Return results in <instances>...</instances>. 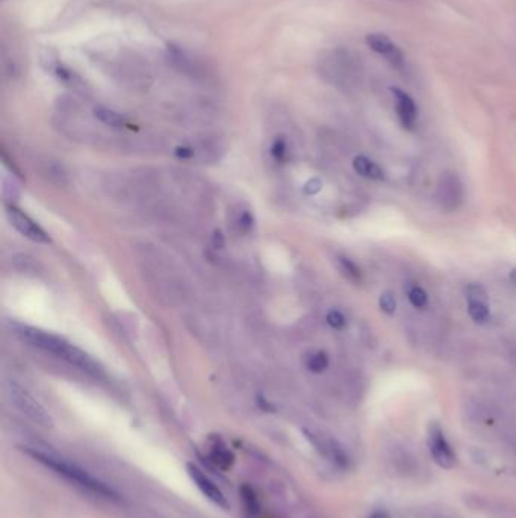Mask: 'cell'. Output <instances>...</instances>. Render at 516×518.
<instances>
[{
	"instance_id": "6da1fadb",
	"label": "cell",
	"mask_w": 516,
	"mask_h": 518,
	"mask_svg": "<svg viewBox=\"0 0 516 518\" xmlns=\"http://www.w3.org/2000/svg\"><path fill=\"white\" fill-rule=\"evenodd\" d=\"M23 452L26 454H29V457L37 462L43 464L46 468H50L55 475L64 478L67 482H70V484L76 485L82 491H86L88 494H93L94 497L105 500H111V502L119 500V494L115 493L111 487L106 485L105 482L97 479L96 476L91 475V473H88L81 466H77V464L61 457L56 452L43 447V445L38 444H26L23 445Z\"/></svg>"
},
{
	"instance_id": "7a4b0ae2",
	"label": "cell",
	"mask_w": 516,
	"mask_h": 518,
	"mask_svg": "<svg viewBox=\"0 0 516 518\" xmlns=\"http://www.w3.org/2000/svg\"><path fill=\"white\" fill-rule=\"evenodd\" d=\"M3 388L8 401H10L22 415H24L26 418L31 420L32 423L41 427L53 426V418L49 410L44 408L28 390L23 388L20 383H17L14 380H6Z\"/></svg>"
},
{
	"instance_id": "3957f363",
	"label": "cell",
	"mask_w": 516,
	"mask_h": 518,
	"mask_svg": "<svg viewBox=\"0 0 516 518\" xmlns=\"http://www.w3.org/2000/svg\"><path fill=\"white\" fill-rule=\"evenodd\" d=\"M15 332L24 343L37 347V349L43 352L55 355L58 356V358L64 360V361L68 358L71 349H73V344H70L67 339H64L59 335L52 334V332H46V330L37 329V327L19 326Z\"/></svg>"
},
{
	"instance_id": "277c9868",
	"label": "cell",
	"mask_w": 516,
	"mask_h": 518,
	"mask_svg": "<svg viewBox=\"0 0 516 518\" xmlns=\"http://www.w3.org/2000/svg\"><path fill=\"white\" fill-rule=\"evenodd\" d=\"M466 302H468V314L476 325H486L491 320V308H489L487 291L483 285L469 283L466 287Z\"/></svg>"
},
{
	"instance_id": "5b68a950",
	"label": "cell",
	"mask_w": 516,
	"mask_h": 518,
	"mask_svg": "<svg viewBox=\"0 0 516 518\" xmlns=\"http://www.w3.org/2000/svg\"><path fill=\"white\" fill-rule=\"evenodd\" d=\"M6 217L10 220L13 228H15V230H19L24 238H28L38 244L50 243L49 235L41 229V226H38L37 223L28 216V214H24L23 211L14 207H10L6 208Z\"/></svg>"
},
{
	"instance_id": "8992f818",
	"label": "cell",
	"mask_w": 516,
	"mask_h": 518,
	"mask_svg": "<svg viewBox=\"0 0 516 518\" xmlns=\"http://www.w3.org/2000/svg\"><path fill=\"white\" fill-rule=\"evenodd\" d=\"M186 471H188V476L194 482V485L199 488L200 493L206 497L209 502H212L218 508L227 509L229 502H227L225 493L217 487L215 482H213L206 475V473H204L202 468H199L197 466H194V464H188V466H186Z\"/></svg>"
},
{
	"instance_id": "52a82bcc",
	"label": "cell",
	"mask_w": 516,
	"mask_h": 518,
	"mask_svg": "<svg viewBox=\"0 0 516 518\" xmlns=\"http://www.w3.org/2000/svg\"><path fill=\"white\" fill-rule=\"evenodd\" d=\"M365 43L367 46L376 52L377 55L384 57L385 61H388L390 66L402 70L404 66V55L402 49H400L397 44L386 37L385 34H368L367 38H365Z\"/></svg>"
},
{
	"instance_id": "ba28073f",
	"label": "cell",
	"mask_w": 516,
	"mask_h": 518,
	"mask_svg": "<svg viewBox=\"0 0 516 518\" xmlns=\"http://www.w3.org/2000/svg\"><path fill=\"white\" fill-rule=\"evenodd\" d=\"M390 93L394 96L395 111L400 124L406 131H415L418 123V108L415 101L406 91L400 90L397 87L390 88Z\"/></svg>"
},
{
	"instance_id": "9c48e42d",
	"label": "cell",
	"mask_w": 516,
	"mask_h": 518,
	"mask_svg": "<svg viewBox=\"0 0 516 518\" xmlns=\"http://www.w3.org/2000/svg\"><path fill=\"white\" fill-rule=\"evenodd\" d=\"M429 444H430V452L433 454L434 461L439 464L441 467L450 468L455 466V453H453L448 441L443 436L442 429L438 424H433L430 427V436H429Z\"/></svg>"
},
{
	"instance_id": "30bf717a",
	"label": "cell",
	"mask_w": 516,
	"mask_h": 518,
	"mask_svg": "<svg viewBox=\"0 0 516 518\" xmlns=\"http://www.w3.org/2000/svg\"><path fill=\"white\" fill-rule=\"evenodd\" d=\"M353 168L354 172L361 175L362 177H367V179L370 181H385V172L384 168H381L377 163H374V161L363 156V155H359L356 156L353 159Z\"/></svg>"
},
{
	"instance_id": "8fae6325",
	"label": "cell",
	"mask_w": 516,
	"mask_h": 518,
	"mask_svg": "<svg viewBox=\"0 0 516 518\" xmlns=\"http://www.w3.org/2000/svg\"><path fill=\"white\" fill-rule=\"evenodd\" d=\"M209 458L211 461L215 464V466L221 470H227L232 467V464L235 461V457L234 453L230 452L225 443L221 440H215L212 444H211V449H209Z\"/></svg>"
},
{
	"instance_id": "7c38bea8",
	"label": "cell",
	"mask_w": 516,
	"mask_h": 518,
	"mask_svg": "<svg viewBox=\"0 0 516 518\" xmlns=\"http://www.w3.org/2000/svg\"><path fill=\"white\" fill-rule=\"evenodd\" d=\"M94 115L97 120L109 128L121 129L126 126V120H124L123 115H120L119 112H115L109 108H105V106H97V108L94 110Z\"/></svg>"
},
{
	"instance_id": "4fadbf2b",
	"label": "cell",
	"mask_w": 516,
	"mask_h": 518,
	"mask_svg": "<svg viewBox=\"0 0 516 518\" xmlns=\"http://www.w3.org/2000/svg\"><path fill=\"white\" fill-rule=\"evenodd\" d=\"M407 299L413 308L420 311L429 306V294H427V291L423 287H420V285H412V287L407 290Z\"/></svg>"
},
{
	"instance_id": "5bb4252c",
	"label": "cell",
	"mask_w": 516,
	"mask_h": 518,
	"mask_svg": "<svg viewBox=\"0 0 516 518\" xmlns=\"http://www.w3.org/2000/svg\"><path fill=\"white\" fill-rule=\"evenodd\" d=\"M44 176H46L50 182L56 184L58 186H64V185L68 184L67 173H66L64 167L56 164V163H49L46 165V170H44Z\"/></svg>"
},
{
	"instance_id": "9a60e30c",
	"label": "cell",
	"mask_w": 516,
	"mask_h": 518,
	"mask_svg": "<svg viewBox=\"0 0 516 518\" xmlns=\"http://www.w3.org/2000/svg\"><path fill=\"white\" fill-rule=\"evenodd\" d=\"M328 355L326 352H314L312 355L308 356L306 360V367L312 373H323L328 367Z\"/></svg>"
},
{
	"instance_id": "2e32d148",
	"label": "cell",
	"mask_w": 516,
	"mask_h": 518,
	"mask_svg": "<svg viewBox=\"0 0 516 518\" xmlns=\"http://www.w3.org/2000/svg\"><path fill=\"white\" fill-rule=\"evenodd\" d=\"M337 264H340L341 272L349 278L350 281L359 283L362 281V272L358 265H356L350 258L347 256H340L337 258Z\"/></svg>"
},
{
	"instance_id": "e0dca14e",
	"label": "cell",
	"mask_w": 516,
	"mask_h": 518,
	"mask_svg": "<svg viewBox=\"0 0 516 518\" xmlns=\"http://www.w3.org/2000/svg\"><path fill=\"white\" fill-rule=\"evenodd\" d=\"M379 306L384 314L393 317L397 311V297L393 291H384L380 294Z\"/></svg>"
},
{
	"instance_id": "ac0fdd59",
	"label": "cell",
	"mask_w": 516,
	"mask_h": 518,
	"mask_svg": "<svg viewBox=\"0 0 516 518\" xmlns=\"http://www.w3.org/2000/svg\"><path fill=\"white\" fill-rule=\"evenodd\" d=\"M326 320H327V325L331 326L332 329H335V330H342L347 326V318H345V316L342 314L341 311H337V309H331V311H328L327 316H326Z\"/></svg>"
},
{
	"instance_id": "d6986e66",
	"label": "cell",
	"mask_w": 516,
	"mask_h": 518,
	"mask_svg": "<svg viewBox=\"0 0 516 518\" xmlns=\"http://www.w3.org/2000/svg\"><path fill=\"white\" fill-rule=\"evenodd\" d=\"M323 190V182L319 177H310V179L303 185V193L306 195H315Z\"/></svg>"
},
{
	"instance_id": "ffe728a7",
	"label": "cell",
	"mask_w": 516,
	"mask_h": 518,
	"mask_svg": "<svg viewBox=\"0 0 516 518\" xmlns=\"http://www.w3.org/2000/svg\"><path fill=\"white\" fill-rule=\"evenodd\" d=\"M287 151H288L287 141L282 140V138L274 141V145H273V147H271V154H273V156H275L278 159H283L284 155H287Z\"/></svg>"
},
{
	"instance_id": "44dd1931",
	"label": "cell",
	"mask_w": 516,
	"mask_h": 518,
	"mask_svg": "<svg viewBox=\"0 0 516 518\" xmlns=\"http://www.w3.org/2000/svg\"><path fill=\"white\" fill-rule=\"evenodd\" d=\"M239 226H241V230L248 232L253 228V219L248 212H244L241 216V220H239Z\"/></svg>"
},
{
	"instance_id": "7402d4cb",
	"label": "cell",
	"mask_w": 516,
	"mask_h": 518,
	"mask_svg": "<svg viewBox=\"0 0 516 518\" xmlns=\"http://www.w3.org/2000/svg\"><path fill=\"white\" fill-rule=\"evenodd\" d=\"M213 246L220 247V249L225 247V237H223V234H221L220 230H217L215 234H213Z\"/></svg>"
},
{
	"instance_id": "603a6c76",
	"label": "cell",
	"mask_w": 516,
	"mask_h": 518,
	"mask_svg": "<svg viewBox=\"0 0 516 518\" xmlns=\"http://www.w3.org/2000/svg\"><path fill=\"white\" fill-rule=\"evenodd\" d=\"M176 154L179 158H191L194 155V151L190 147H179V149H177Z\"/></svg>"
},
{
	"instance_id": "cb8c5ba5",
	"label": "cell",
	"mask_w": 516,
	"mask_h": 518,
	"mask_svg": "<svg viewBox=\"0 0 516 518\" xmlns=\"http://www.w3.org/2000/svg\"><path fill=\"white\" fill-rule=\"evenodd\" d=\"M509 279H510L512 283L516 285V269H512V270H510V273H509Z\"/></svg>"
}]
</instances>
